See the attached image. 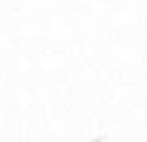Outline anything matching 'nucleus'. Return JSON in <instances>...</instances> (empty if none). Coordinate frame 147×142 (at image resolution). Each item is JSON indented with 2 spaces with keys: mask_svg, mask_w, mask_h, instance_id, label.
Here are the masks:
<instances>
[]
</instances>
